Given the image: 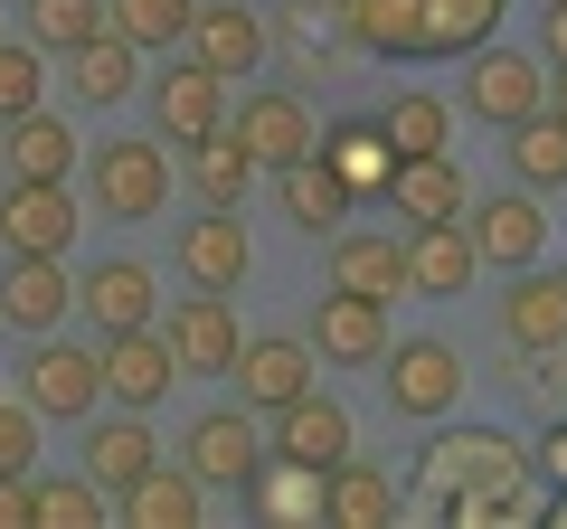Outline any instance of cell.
I'll return each mask as SVG.
<instances>
[{
  "mask_svg": "<svg viewBox=\"0 0 567 529\" xmlns=\"http://www.w3.org/2000/svg\"><path fill=\"white\" fill-rule=\"evenodd\" d=\"M265 445L293 454V464H322V473H331V464L350 454V416L331 407V397H293V407L275 416V435H265Z\"/></svg>",
  "mask_w": 567,
  "mask_h": 529,
  "instance_id": "83f0119b",
  "label": "cell"
},
{
  "mask_svg": "<svg viewBox=\"0 0 567 529\" xmlns=\"http://www.w3.org/2000/svg\"><path fill=\"white\" fill-rule=\"evenodd\" d=\"M331 520H341V529H388V520H398V483L369 473L360 454H341V464H331Z\"/></svg>",
  "mask_w": 567,
  "mask_h": 529,
  "instance_id": "4dcf8cb0",
  "label": "cell"
},
{
  "mask_svg": "<svg viewBox=\"0 0 567 529\" xmlns=\"http://www.w3.org/2000/svg\"><path fill=\"white\" fill-rule=\"evenodd\" d=\"M246 264H256V246H246L237 208H208V218L181 227V274H189L199 293H237V284H246Z\"/></svg>",
  "mask_w": 567,
  "mask_h": 529,
  "instance_id": "ac0fdd59",
  "label": "cell"
},
{
  "mask_svg": "<svg viewBox=\"0 0 567 529\" xmlns=\"http://www.w3.org/2000/svg\"><path fill=\"white\" fill-rule=\"evenodd\" d=\"M539 48H548V66H567V0H548V20H539Z\"/></svg>",
  "mask_w": 567,
  "mask_h": 529,
  "instance_id": "60d3db41",
  "label": "cell"
},
{
  "mask_svg": "<svg viewBox=\"0 0 567 529\" xmlns=\"http://www.w3.org/2000/svg\"><path fill=\"white\" fill-rule=\"evenodd\" d=\"M0 133H10V180H66V170H76V133H66L58 114H48V104H29L20 123H0Z\"/></svg>",
  "mask_w": 567,
  "mask_h": 529,
  "instance_id": "f1b7e54d",
  "label": "cell"
},
{
  "mask_svg": "<svg viewBox=\"0 0 567 529\" xmlns=\"http://www.w3.org/2000/svg\"><path fill=\"white\" fill-rule=\"evenodd\" d=\"M76 303H85V322H95V331H133V322H162V293H152V264H133V256H104L95 274L76 284Z\"/></svg>",
  "mask_w": 567,
  "mask_h": 529,
  "instance_id": "603a6c76",
  "label": "cell"
},
{
  "mask_svg": "<svg viewBox=\"0 0 567 529\" xmlns=\"http://www.w3.org/2000/svg\"><path fill=\"white\" fill-rule=\"evenodd\" d=\"M189 189H199L208 208H237L246 189H256V162H246L237 133H208V143H189Z\"/></svg>",
  "mask_w": 567,
  "mask_h": 529,
  "instance_id": "836d02e7",
  "label": "cell"
},
{
  "mask_svg": "<svg viewBox=\"0 0 567 529\" xmlns=\"http://www.w3.org/2000/svg\"><path fill=\"white\" fill-rule=\"evenodd\" d=\"M76 189L66 180H10L0 189V246L10 256H66L76 246Z\"/></svg>",
  "mask_w": 567,
  "mask_h": 529,
  "instance_id": "52a82bcc",
  "label": "cell"
},
{
  "mask_svg": "<svg viewBox=\"0 0 567 529\" xmlns=\"http://www.w3.org/2000/svg\"><path fill=\"white\" fill-rule=\"evenodd\" d=\"M104 29V0H29V39L48 48V58H66L76 39H95Z\"/></svg>",
  "mask_w": 567,
  "mask_h": 529,
  "instance_id": "8d00e7d4",
  "label": "cell"
},
{
  "mask_svg": "<svg viewBox=\"0 0 567 529\" xmlns=\"http://www.w3.org/2000/svg\"><path fill=\"white\" fill-rule=\"evenodd\" d=\"M511 170H520V189H567V114H529L511 123Z\"/></svg>",
  "mask_w": 567,
  "mask_h": 529,
  "instance_id": "1f68e13d",
  "label": "cell"
},
{
  "mask_svg": "<svg viewBox=\"0 0 567 529\" xmlns=\"http://www.w3.org/2000/svg\"><path fill=\"white\" fill-rule=\"evenodd\" d=\"M265 48H275V29H265L246 0H199V20H189V58L199 66H218V76L237 85V76L265 66Z\"/></svg>",
  "mask_w": 567,
  "mask_h": 529,
  "instance_id": "5bb4252c",
  "label": "cell"
},
{
  "mask_svg": "<svg viewBox=\"0 0 567 529\" xmlns=\"http://www.w3.org/2000/svg\"><path fill=\"white\" fill-rule=\"evenodd\" d=\"M246 501H256V520L312 529V520H331V473L322 464H293V454H265L256 483H246Z\"/></svg>",
  "mask_w": 567,
  "mask_h": 529,
  "instance_id": "d6986e66",
  "label": "cell"
},
{
  "mask_svg": "<svg viewBox=\"0 0 567 529\" xmlns=\"http://www.w3.org/2000/svg\"><path fill=\"white\" fill-rule=\"evenodd\" d=\"M227 133L246 143V162H256V170H284V162H303V152H322V133H312V104L293 95V85H265V95L227 104Z\"/></svg>",
  "mask_w": 567,
  "mask_h": 529,
  "instance_id": "3957f363",
  "label": "cell"
},
{
  "mask_svg": "<svg viewBox=\"0 0 567 529\" xmlns=\"http://www.w3.org/2000/svg\"><path fill=\"white\" fill-rule=\"evenodd\" d=\"M20 397L39 416H95V397H104V360L95 350H76V341H29V360H20Z\"/></svg>",
  "mask_w": 567,
  "mask_h": 529,
  "instance_id": "5b68a950",
  "label": "cell"
},
{
  "mask_svg": "<svg viewBox=\"0 0 567 529\" xmlns=\"http://www.w3.org/2000/svg\"><path fill=\"white\" fill-rule=\"evenodd\" d=\"M39 520V473H0V529Z\"/></svg>",
  "mask_w": 567,
  "mask_h": 529,
  "instance_id": "ab89813d",
  "label": "cell"
},
{
  "mask_svg": "<svg viewBox=\"0 0 567 529\" xmlns=\"http://www.w3.org/2000/svg\"><path fill=\"white\" fill-rule=\"evenodd\" d=\"M331 284L398 303L406 293V237H369V227H331Z\"/></svg>",
  "mask_w": 567,
  "mask_h": 529,
  "instance_id": "ffe728a7",
  "label": "cell"
},
{
  "mask_svg": "<svg viewBox=\"0 0 567 529\" xmlns=\"http://www.w3.org/2000/svg\"><path fill=\"white\" fill-rule=\"evenodd\" d=\"M416 501L445 510V520H529V454L492 426H454L425 454Z\"/></svg>",
  "mask_w": 567,
  "mask_h": 529,
  "instance_id": "6da1fadb",
  "label": "cell"
},
{
  "mask_svg": "<svg viewBox=\"0 0 567 529\" xmlns=\"http://www.w3.org/2000/svg\"><path fill=\"white\" fill-rule=\"evenodd\" d=\"M199 491L208 483L189 464H152L133 491H123V520H133V529H189V520H199Z\"/></svg>",
  "mask_w": 567,
  "mask_h": 529,
  "instance_id": "f546056e",
  "label": "cell"
},
{
  "mask_svg": "<svg viewBox=\"0 0 567 529\" xmlns=\"http://www.w3.org/2000/svg\"><path fill=\"white\" fill-rule=\"evenodd\" d=\"M502 331L511 350H567V274H539V264H520V284L502 293Z\"/></svg>",
  "mask_w": 567,
  "mask_h": 529,
  "instance_id": "7402d4cb",
  "label": "cell"
},
{
  "mask_svg": "<svg viewBox=\"0 0 567 529\" xmlns=\"http://www.w3.org/2000/svg\"><path fill=\"white\" fill-rule=\"evenodd\" d=\"M162 341H171V360L189 369V378H227V360H237V312H227V293H199L189 284L181 303L162 312Z\"/></svg>",
  "mask_w": 567,
  "mask_h": 529,
  "instance_id": "30bf717a",
  "label": "cell"
},
{
  "mask_svg": "<svg viewBox=\"0 0 567 529\" xmlns=\"http://www.w3.org/2000/svg\"><path fill=\"white\" fill-rule=\"evenodd\" d=\"M39 426H48V416L29 407V397H20V407H0V473H39Z\"/></svg>",
  "mask_w": 567,
  "mask_h": 529,
  "instance_id": "f35d334b",
  "label": "cell"
},
{
  "mask_svg": "<svg viewBox=\"0 0 567 529\" xmlns=\"http://www.w3.org/2000/svg\"><path fill=\"white\" fill-rule=\"evenodd\" d=\"M464 170H454V152H416V162H398V180H388V208H398L406 227H435V218H464Z\"/></svg>",
  "mask_w": 567,
  "mask_h": 529,
  "instance_id": "cb8c5ba5",
  "label": "cell"
},
{
  "mask_svg": "<svg viewBox=\"0 0 567 529\" xmlns=\"http://www.w3.org/2000/svg\"><path fill=\"white\" fill-rule=\"evenodd\" d=\"M85 189H95L104 218H162V208H171V152H162V133H152V143H104L95 162H85Z\"/></svg>",
  "mask_w": 567,
  "mask_h": 529,
  "instance_id": "7a4b0ae2",
  "label": "cell"
},
{
  "mask_svg": "<svg viewBox=\"0 0 567 529\" xmlns=\"http://www.w3.org/2000/svg\"><path fill=\"white\" fill-rule=\"evenodd\" d=\"M473 274H483V246L464 218L406 227V293H473Z\"/></svg>",
  "mask_w": 567,
  "mask_h": 529,
  "instance_id": "e0dca14e",
  "label": "cell"
},
{
  "mask_svg": "<svg viewBox=\"0 0 567 529\" xmlns=\"http://www.w3.org/2000/svg\"><path fill=\"white\" fill-rule=\"evenodd\" d=\"M133 76H142V48L123 39L114 20H104L95 39H76V48H66V85H76L85 104H123V95H133Z\"/></svg>",
  "mask_w": 567,
  "mask_h": 529,
  "instance_id": "4316f807",
  "label": "cell"
},
{
  "mask_svg": "<svg viewBox=\"0 0 567 529\" xmlns=\"http://www.w3.org/2000/svg\"><path fill=\"white\" fill-rule=\"evenodd\" d=\"M548 114H567V66H558V76H548Z\"/></svg>",
  "mask_w": 567,
  "mask_h": 529,
  "instance_id": "7bdbcfd3",
  "label": "cell"
},
{
  "mask_svg": "<svg viewBox=\"0 0 567 529\" xmlns=\"http://www.w3.org/2000/svg\"><path fill=\"white\" fill-rule=\"evenodd\" d=\"M66 303H76V274H66V256H10V274H0V322L10 331H58Z\"/></svg>",
  "mask_w": 567,
  "mask_h": 529,
  "instance_id": "2e32d148",
  "label": "cell"
},
{
  "mask_svg": "<svg viewBox=\"0 0 567 529\" xmlns=\"http://www.w3.org/2000/svg\"><path fill=\"white\" fill-rule=\"evenodd\" d=\"M454 397H464L454 341H388V407L398 416H454Z\"/></svg>",
  "mask_w": 567,
  "mask_h": 529,
  "instance_id": "8fae6325",
  "label": "cell"
},
{
  "mask_svg": "<svg viewBox=\"0 0 567 529\" xmlns=\"http://www.w3.org/2000/svg\"><path fill=\"white\" fill-rule=\"evenodd\" d=\"M379 123H388V143H398V162H416V152H445L454 104H445V95H425V85H406V95L379 104Z\"/></svg>",
  "mask_w": 567,
  "mask_h": 529,
  "instance_id": "d6a6232c",
  "label": "cell"
},
{
  "mask_svg": "<svg viewBox=\"0 0 567 529\" xmlns=\"http://www.w3.org/2000/svg\"><path fill=\"white\" fill-rule=\"evenodd\" d=\"M95 360H104V397L114 407H162L171 397V378H181V360H171V341H162V322H133V331H104L95 341Z\"/></svg>",
  "mask_w": 567,
  "mask_h": 529,
  "instance_id": "8992f818",
  "label": "cell"
},
{
  "mask_svg": "<svg viewBox=\"0 0 567 529\" xmlns=\"http://www.w3.org/2000/svg\"><path fill=\"white\" fill-rule=\"evenodd\" d=\"M548 520H558V529H567V483H558V510H548Z\"/></svg>",
  "mask_w": 567,
  "mask_h": 529,
  "instance_id": "ee69618b",
  "label": "cell"
},
{
  "mask_svg": "<svg viewBox=\"0 0 567 529\" xmlns=\"http://www.w3.org/2000/svg\"><path fill=\"white\" fill-rule=\"evenodd\" d=\"M48 48L39 39H0V123H20L29 104H39V85H48Z\"/></svg>",
  "mask_w": 567,
  "mask_h": 529,
  "instance_id": "74e56055",
  "label": "cell"
},
{
  "mask_svg": "<svg viewBox=\"0 0 567 529\" xmlns=\"http://www.w3.org/2000/svg\"><path fill=\"white\" fill-rule=\"evenodd\" d=\"M152 464H162V435L142 426V407H123V416H95V426H85V473H95V483L114 491V501H123V491H133Z\"/></svg>",
  "mask_w": 567,
  "mask_h": 529,
  "instance_id": "44dd1931",
  "label": "cell"
},
{
  "mask_svg": "<svg viewBox=\"0 0 567 529\" xmlns=\"http://www.w3.org/2000/svg\"><path fill=\"white\" fill-rule=\"evenodd\" d=\"M104 20H114L133 48H189L199 0H104Z\"/></svg>",
  "mask_w": 567,
  "mask_h": 529,
  "instance_id": "e575fe53",
  "label": "cell"
},
{
  "mask_svg": "<svg viewBox=\"0 0 567 529\" xmlns=\"http://www.w3.org/2000/svg\"><path fill=\"white\" fill-rule=\"evenodd\" d=\"M322 162L350 180V199H388V180H398V143H388V123H331L322 133Z\"/></svg>",
  "mask_w": 567,
  "mask_h": 529,
  "instance_id": "d4e9b609",
  "label": "cell"
},
{
  "mask_svg": "<svg viewBox=\"0 0 567 529\" xmlns=\"http://www.w3.org/2000/svg\"><path fill=\"white\" fill-rule=\"evenodd\" d=\"M275 189H284V218H293V227H312V237H331V227H341L350 208H360V199H350V180L322 162V152L284 162V170H275Z\"/></svg>",
  "mask_w": 567,
  "mask_h": 529,
  "instance_id": "484cf974",
  "label": "cell"
},
{
  "mask_svg": "<svg viewBox=\"0 0 567 529\" xmlns=\"http://www.w3.org/2000/svg\"><path fill=\"white\" fill-rule=\"evenodd\" d=\"M312 369H322V350H312V341H237L227 378H237V397L256 416H284L293 397H312Z\"/></svg>",
  "mask_w": 567,
  "mask_h": 529,
  "instance_id": "9c48e42d",
  "label": "cell"
},
{
  "mask_svg": "<svg viewBox=\"0 0 567 529\" xmlns=\"http://www.w3.org/2000/svg\"><path fill=\"white\" fill-rule=\"evenodd\" d=\"M265 454H275V445H265V416L246 407V397H237V407H208L199 426H189V473H199L208 491H246Z\"/></svg>",
  "mask_w": 567,
  "mask_h": 529,
  "instance_id": "277c9868",
  "label": "cell"
},
{
  "mask_svg": "<svg viewBox=\"0 0 567 529\" xmlns=\"http://www.w3.org/2000/svg\"><path fill=\"white\" fill-rule=\"evenodd\" d=\"M464 227H473V246H483V264H539V246H548V218H539V189H502V199H464Z\"/></svg>",
  "mask_w": 567,
  "mask_h": 529,
  "instance_id": "4fadbf2b",
  "label": "cell"
},
{
  "mask_svg": "<svg viewBox=\"0 0 567 529\" xmlns=\"http://www.w3.org/2000/svg\"><path fill=\"white\" fill-rule=\"evenodd\" d=\"M539 473H548V483H567V416L539 435Z\"/></svg>",
  "mask_w": 567,
  "mask_h": 529,
  "instance_id": "b9f144b4",
  "label": "cell"
},
{
  "mask_svg": "<svg viewBox=\"0 0 567 529\" xmlns=\"http://www.w3.org/2000/svg\"><path fill=\"white\" fill-rule=\"evenodd\" d=\"M104 483L95 473H39V529H104Z\"/></svg>",
  "mask_w": 567,
  "mask_h": 529,
  "instance_id": "d590c367",
  "label": "cell"
},
{
  "mask_svg": "<svg viewBox=\"0 0 567 529\" xmlns=\"http://www.w3.org/2000/svg\"><path fill=\"white\" fill-rule=\"evenodd\" d=\"M312 350H322L331 369H360V360H388V303H369V293H341L331 284L322 303H312Z\"/></svg>",
  "mask_w": 567,
  "mask_h": 529,
  "instance_id": "9a60e30c",
  "label": "cell"
},
{
  "mask_svg": "<svg viewBox=\"0 0 567 529\" xmlns=\"http://www.w3.org/2000/svg\"><path fill=\"white\" fill-rule=\"evenodd\" d=\"M152 133L162 143H208V133H227V76L218 66H171L162 85H152Z\"/></svg>",
  "mask_w": 567,
  "mask_h": 529,
  "instance_id": "7c38bea8",
  "label": "cell"
},
{
  "mask_svg": "<svg viewBox=\"0 0 567 529\" xmlns=\"http://www.w3.org/2000/svg\"><path fill=\"white\" fill-rule=\"evenodd\" d=\"M464 104H473L483 123H502V133H511V123H529V114L548 104V66L520 58V48H473V66H464Z\"/></svg>",
  "mask_w": 567,
  "mask_h": 529,
  "instance_id": "ba28073f",
  "label": "cell"
}]
</instances>
